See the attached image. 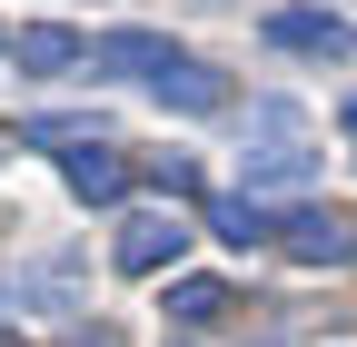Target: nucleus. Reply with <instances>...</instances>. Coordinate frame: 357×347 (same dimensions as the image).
Listing matches in <instances>:
<instances>
[{"mask_svg":"<svg viewBox=\"0 0 357 347\" xmlns=\"http://www.w3.org/2000/svg\"><path fill=\"white\" fill-rule=\"evenodd\" d=\"M307 169H318V149H288V139L258 149V159H248V199H258V189H298Z\"/></svg>","mask_w":357,"mask_h":347,"instance_id":"10","label":"nucleus"},{"mask_svg":"<svg viewBox=\"0 0 357 347\" xmlns=\"http://www.w3.org/2000/svg\"><path fill=\"white\" fill-rule=\"evenodd\" d=\"M278 248L298 258V268H347V258H357V219H347V208H288Z\"/></svg>","mask_w":357,"mask_h":347,"instance_id":"2","label":"nucleus"},{"mask_svg":"<svg viewBox=\"0 0 357 347\" xmlns=\"http://www.w3.org/2000/svg\"><path fill=\"white\" fill-rule=\"evenodd\" d=\"M268 50H298V60H357V20L288 0V10H268Z\"/></svg>","mask_w":357,"mask_h":347,"instance_id":"1","label":"nucleus"},{"mask_svg":"<svg viewBox=\"0 0 357 347\" xmlns=\"http://www.w3.org/2000/svg\"><path fill=\"white\" fill-rule=\"evenodd\" d=\"M89 60H100V70H129V79H159L169 60H189V50H169L159 30H109V40H100Z\"/></svg>","mask_w":357,"mask_h":347,"instance_id":"7","label":"nucleus"},{"mask_svg":"<svg viewBox=\"0 0 357 347\" xmlns=\"http://www.w3.org/2000/svg\"><path fill=\"white\" fill-rule=\"evenodd\" d=\"M60 347H119V337H109V327H70Z\"/></svg>","mask_w":357,"mask_h":347,"instance_id":"12","label":"nucleus"},{"mask_svg":"<svg viewBox=\"0 0 357 347\" xmlns=\"http://www.w3.org/2000/svg\"><path fill=\"white\" fill-rule=\"evenodd\" d=\"M149 179H159L169 199H199V169H189V159H159V169H149Z\"/></svg>","mask_w":357,"mask_h":347,"instance_id":"11","label":"nucleus"},{"mask_svg":"<svg viewBox=\"0 0 357 347\" xmlns=\"http://www.w3.org/2000/svg\"><path fill=\"white\" fill-rule=\"evenodd\" d=\"M10 60H20L30 79H60V70H79V60H89V40H79V30H60V20H30V30L10 40Z\"/></svg>","mask_w":357,"mask_h":347,"instance_id":"5","label":"nucleus"},{"mask_svg":"<svg viewBox=\"0 0 357 347\" xmlns=\"http://www.w3.org/2000/svg\"><path fill=\"white\" fill-rule=\"evenodd\" d=\"M208 229L229 238V248H278V208H258V199H208Z\"/></svg>","mask_w":357,"mask_h":347,"instance_id":"8","label":"nucleus"},{"mask_svg":"<svg viewBox=\"0 0 357 347\" xmlns=\"http://www.w3.org/2000/svg\"><path fill=\"white\" fill-rule=\"evenodd\" d=\"M347 149H357V100H347Z\"/></svg>","mask_w":357,"mask_h":347,"instance_id":"13","label":"nucleus"},{"mask_svg":"<svg viewBox=\"0 0 357 347\" xmlns=\"http://www.w3.org/2000/svg\"><path fill=\"white\" fill-rule=\"evenodd\" d=\"M169 318L178 327H218V318H229V288H218V278H178L169 288Z\"/></svg>","mask_w":357,"mask_h":347,"instance_id":"9","label":"nucleus"},{"mask_svg":"<svg viewBox=\"0 0 357 347\" xmlns=\"http://www.w3.org/2000/svg\"><path fill=\"white\" fill-rule=\"evenodd\" d=\"M149 100H159V109H199V119H208V109H229V79L199 70V60H169V70L149 79Z\"/></svg>","mask_w":357,"mask_h":347,"instance_id":"6","label":"nucleus"},{"mask_svg":"<svg viewBox=\"0 0 357 347\" xmlns=\"http://www.w3.org/2000/svg\"><path fill=\"white\" fill-rule=\"evenodd\" d=\"M60 179H70V199H129V159L100 149V139H70L60 149Z\"/></svg>","mask_w":357,"mask_h":347,"instance_id":"4","label":"nucleus"},{"mask_svg":"<svg viewBox=\"0 0 357 347\" xmlns=\"http://www.w3.org/2000/svg\"><path fill=\"white\" fill-rule=\"evenodd\" d=\"M178 248H189V229H178L169 208H149V219H129V229H119L109 258H119L129 278H159V268H178Z\"/></svg>","mask_w":357,"mask_h":347,"instance_id":"3","label":"nucleus"}]
</instances>
